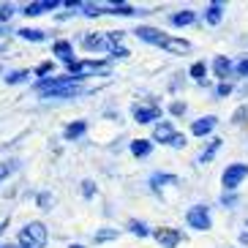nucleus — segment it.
I'll list each match as a JSON object with an SVG mask.
<instances>
[{
    "label": "nucleus",
    "mask_w": 248,
    "mask_h": 248,
    "mask_svg": "<svg viewBox=\"0 0 248 248\" xmlns=\"http://www.w3.org/2000/svg\"><path fill=\"white\" fill-rule=\"evenodd\" d=\"M36 90L46 98H71L82 93V82L74 77H52V79L36 82Z\"/></svg>",
    "instance_id": "1"
},
{
    "label": "nucleus",
    "mask_w": 248,
    "mask_h": 248,
    "mask_svg": "<svg viewBox=\"0 0 248 248\" xmlns=\"http://www.w3.org/2000/svg\"><path fill=\"white\" fill-rule=\"evenodd\" d=\"M134 33H137L142 41H147V44L164 46L167 52H175V55H183V52L191 49L188 41H183V38H172V36H164V33H161V30H155V28H145V25H139Z\"/></svg>",
    "instance_id": "2"
},
{
    "label": "nucleus",
    "mask_w": 248,
    "mask_h": 248,
    "mask_svg": "<svg viewBox=\"0 0 248 248\" xmlns=\"http://www.w3.org/2000/svg\"><path fill=\"white\" fill-rule=\"evenodd\" d=\"M46 246V226L41 221H33L19 232V248H44Z\"/></svg>",
    "instance_id": "3"
},
{
    "label": "nucleus",
    "mask_w": 248,
    "mask_h": 248,
    "mask_svg": "<svg viewBox=\"0 0 248 248\" xmlns=\"http://www.w3.org/2000/svg\"><path fill=\"white\" fill-rule=\"evenodd\" d=\"M66 68L74 79H82L90 74H109V63H101V60H71L66 63Z\"/></svg>",
    "instance_id": "4"
},
{
    "label": "nucleus",
    "mask_w": 248,
    "mask_h": 248,
    "mask_svg": "<svg viewBox=\"0 0 248 248\" xmlns=\"http://www.w3.org/2000/svg\"><path fill=\"white\" fill-rule=\"evenodd\" d=\"M153 139H158V142H167V145H172V147H183V145H186V137H180V134H175V128H172V123H167V120H161V123L155 125Z\"/></svg>",
    "instance_id": "5"
},
{
    "label": "nucleus",
    "mask_w": 248,
    "mask_h": 248,
    "mask_svg": "<svg viewBox=\"0 0 248 248\" xmlns=\"http://www.w3.org/2000/svg\"><path fill=\"white\" fill-rule=\"evenodd\" d=\"M186 221H188V226H194V229H202V232H207L210 229V210L204 207V204H194L188 210V216H186Z\"/></svg>",
    "instance_id": "6"
},
{
    "label": "nucleus",
    "mask_w": 248,
    "mask_h": 248,
    "mask_svg": "<svg viewBox=\"0 0 248 248\" xmlns=\"http://www.w3.org/2000/svg\"><path fill=\"white\" fill-rule=\"evenodd\" d=\"M246 177H248V167H246V164H232V167L224 169V186H226V188H237Z\"/></svg>",
    "instance_id": "7"
},
{
    "label": "nucleus",
    "mask_w": 248,
    "mask_h": 248,
    "mask_svg": "<svg viewBox=\"0 0 248 248\" xmlns=\"http://www.w3.org/2000/svg\"><path fill=\"white\" fill-rule=\"evenodd\" d=\"M153 237H155V243H158L161 248H175L177 243L183 240V234L177 232V229H172V226H161V229H155Z\"/></svg>",
    "instance_id": "8"
},
{
    "label": "nucleus",
    "mask_w": 248,
    "mask_h": 248,
    "mask_svg": "<svg viewBox=\"0 0 248 248\" xmlns=\"http://www.w3.org/2000/svg\"><path fill=\"white\" fill-rule=\"evenodd\" d=\"M158 117H161L158 104H137V107H134V120H137V123H153Z\"/></svg>",
    "instance_id": "9"
},
{
    "label": "nucleus",
    "mask_w": 248,
    "mask_h": 248,
    "mask_svg": "<svg viewBox=\"0 0 248 248\" xmlns=\"http://www.w3.org/2000/svg\"><path fill=\"white\" fill-rule=\"evenodd\" d=\"M55 8H58V0H41V3H28L22 14L25 16H38V14H44V11H55Z\"/></svg>",
    "instance_id": "10"
},
{
    "label": "nucleus",
    "mask_w": 248,
    "mask_h": 248,
    "mask_svg": "<svg viewBox=\"0 0 248 248\" xmlns=\"http://www.w3.org/2000/svg\"><path fill=\"white\" fill-rule=\"evenodd\" d=\"M216 123H218V117L207 115V117H202V120H197V123L191 125V134H194V137H204V134H210L213 128H216Z\"/></svg>",
    "instance_id": "11"
},
{
    "label": "nucleus",
    "mask_w": 248,
    "mask_h": 248,
    "mask_svg": "<svg viewBox=\"0 0 248 248\" xmlns=\"http://www.w3.org/2000/svg\"><path fill=\"white\" fill-rule=\"evenodd\" d=\"M52 52L58 55L60 60H66V63H71V55H74V46L68 44V41H55V46H52Z\"/></svg>",
    "instance_id": "12"
},
{
    "label": "nucleus",
    "mask_w": 248,
    "mask_h": 248,
    "mask_svg": "<svg viewBox=\"0 0 248 248\" xmlns=\"http://www.w3.org/2000/svg\"><path fill=\"white\" fill-rule=\"evenodd\" d=\"M150 150H153V142H147V139H137V142H131V153L137 155V158L150 155Z\"/></svg>",
    "instance_id": "13"
},
{
    "label": "nucleus",
    "mask_w": 248,
    "mask_h": 248,
    "mask_svg": "<svg viewBox=\"0 0 248 248\" xmlns=\"http://www.w3.org/2000/svg\"><path fill=\"white\" fill-rule=\"evenodd\" d=\"M221 16H224V8H221V3H213V6L207 8L204 19H207L210 25H218V22H221Z\"/></svg>",
    "instance_id": "14"
},
{
    "label": "nucleus",
    "mask_w": 248,
    "mask_h": 248,
    "mask_svg": "<svg viewBox=\"0 0 248 248\" xmlns=\"http://www.w3.org/2000/svg\"><path fill=\"white\" fill-rule=\"evenodd\" d=\"M85 128H88V125L82 123V120H79V123H71V125H66L63 137H66V139H79L82 134H85Z\"/></svg>",
    "instance_id": "15"
},
{
    "label": "nucleus",
    "mask_w": 248,
    "mask_h": 248,
    "mask_svg": "<svg viewBox=\"0 0 248 248\" xmlns=\"http://www.w3.org/2000/svg\"><path fill=\"white\" fill-rule=\"evenodd\" d=\"M19 36L25 38V41H44V30H33V28H22L19 30Z\"/></svg>",
    "instance_id": "16"
},
{
    "label": "nucleus",
    "mask_w": 248,
    "mask_h": 248,
    "mask_svg": "<svg viewBox=\"0 0 248 248\" xmlns=\"http://www.w3.org/2000/svg\"><path fill=\"white\" fill-rule=\"evenodd\" d=\"M194 19H197V14H194V11H183V14H175V16H172V25L183 28V25H191Z\"/></svg>",
    "instance_id": "17"
},
{
    "label": "nucleus",
    "mask_w": 248,
    "mask_h": 248,
    "mask_svg": "<svg viewBox=\"0 0 248 248\" xmlns=\"http://www.w3.org/2000/svg\"><path fill=\"white\" fill-rule=\"evenodd\" d=\"M213 68H216V74H218V77H224V79H226V74L232 71V63H229L226 58H216V63H213Z\"/></svg>",
    "instance_id": "18"
},
{
    "label": "nucleus",
    "mask_w": 248,
    "mask_h": 248,
    "mask_svg": "<svg viewBox=\"0 0 248 248\" xmlns=\"http://www.w3.org/2000/svg\"><path fill=\"white\" fill-rule=\"evenodd\" d=\"M109 14H120V16H134L137 14V8L134 6H125V3H115V6H112V11Z\"/></svg>",
    "instance_id": "19"
},
{
    "label": "nucleus",
    "mask_w": 248,
    "mask_h": 248,
    "mask_svg": "<svg viewBox=\"0 0 248 248\" xmlns=\"http://www.w3.org/2000/svg\"><path fill=\"white\" fill-rule=\"evenodd\" d=\"M218 147H221V139H213L210 147H207V150H204V153L199 155V161H202V164H204V161H210L213 155H216V150H218Z\"/></svg>",
    "instance_id": "20"
},
{
    "label": "nucleus",
    "mask_w": 248,
    "mask_h": 248,
    "mask_svg": "<svg viewBox=\"0 0 248 248\" xmlns=\"http://www.w3.org/2000/svg\"><path fill=\"white\" fill-rule=\"evenodd\" d=\"M25 79H30V71H14V74L6 77L8 85H19V82H25Z\"/></svg>",
    "instance_id": "21"
},
{
    "label": "nucleus",
    "mask_w": 248,
    "mask_h": 248,
    "mask_svg": "<svg viewBox=\"0 0 248 248\" xmlns=\"http://www.w3.org/2000/svg\"><path fill=\"white\" fill-rule=\"evenodd\" d=\"M177 177L175 175H153L150 177V186H153V188H161V183H175Z\"/></svg>",
    "instance_id": "22"
},
{
    "label": "nucleus",
    "mask_w": 248,
    "mask_h": 248,
    "mask_svg": "<svg viewBox=\"0 0 248 248\" xmlns=\"http://www.w3.org/2000/svg\"><path fill=\"white\" fill-rule=\"evenodd\" d=\"M204 71H207V68H204V63H202V60L191 66V77H194L197 82H204Z\"/></svg>",
    "instance_id": "23"
},
{
    "label": "nucleus",
    "mask_w": 248,
    "mask_h": 248,
    "mask_svg": "<svg viewBox=\"0 0 248 248\" xmlns=\"http://www.w3.org/2000/svg\"><path fill=\"white\" fill-rule=\"evenodd\" d=\"M112 237H117V229H101V232H95V243H107Z\"/></svg>",
    "instance_id": "24"
},
{
    "label": "nucleus",
    "mask_w": 248,
    "mask_h": 248,
    "mask_svg": "<svg viewBox=\"0 0 248 248\" xmlns=\"http://www.w3.org/2000/svg\"><path fill=\"white\" fill-rule=\"evenodd\" d=\"M128 229H131L134 234H139V237H147V234H150V229H147L145 224H139V221H131V224H128Z\"/></svg>",
    "instance_id": "25"
},
{
    "label": "nucleus",
    "mask_w": 248,
    "mask_h": 248,
    "mask_svg": "<svg viewBox=\"0 0 248 248\" xmlns=\"http://www.w3.org/2000/svg\"><path fill=\"white\" fill-rule=\"evenodd\" d=\"M14 16V6H0V19L6 22V19H11Z\"/></svg>",
    "instance_id": "26"
},
{
    "label": "nucleus",
    "mask_w": 248,
    "mask_h": 248,
    "mask_svg": "<svg viewBox=\"0 0 248 248\" xmlns=\"http://www.w3.org/2000/svg\"><path fill=\"white\" fill-rule=\"evenodd\" d=\"M232 93V85H229V82H221L218 88H216V95H229Z\"/></svg>",
    "instance_id": "27"
},
{
    "label": "nucleus",
    "mask_w": 248,
    "mask_h": 248,
    "mask_svg": "<svg viewBox=\"0 0 248 248\" xmlns=\"http://www.w3.org/2000/svg\"><path fill=\"white\" fill-rule=\"evenodd\" d=\"M8 41H11V33H6V30H0V52L8 46Z\"/></svg>",
    "instance_id": "28"
},
{
    "label": "nucleus",
    "mask_w": 248,
    "mask_h": 248,
    "mask_svg": "<svg viewBox=\"0 0 248 248\" xmlns=\"http://www.w3.org/2000/svg\"><path fill=\"white\" fill-rule=\"evenodd\" d=\"M234 68H237V74H240V77H248V58L240 60V63H237Z\"/></svg>",
    "instance_id": "29"
},
{
    "label": "nucleus",
    "mask_w": 248,
    "mask_h": 248,
    "mask_svg": "<svg viewBox=\"0 0 248 248\" xmlns=\"http://www.w3.org/2000/svg\"><path fill=\"white\" fill-rule=\"evenodd\" d=\"M169 112H172V115H183V112H186V104L175 101V104H172V107H169Z\"/></svg>",
    "instance_id": "30"
},
{
    "label": "nucleus",
    "mask_w": 248,
    "mask_h": 248,
    "mask_svg": "<svg viewBox=\"0 0 248 248\" xmlns=\"http://www.w3.org/2000/svg\"><path fill=\"white\" fill-rule=\"evenodd\" d=\"M11 169H14L11 164H0V180H3V177H6L8 172H11Z\"/></svg>",
    "instance_id": "31"
},
{
    "label": "nucleus",
    "mask_w": 248,
    "mask_h": 248,
    "mask_svg": "<svg viewBox=\"0 0 248 248\" xmlns=\"http://www.w3.org/2000/svg\"><path fill=\"white\" fill-rule=\"evenodd\" d=\"M52 71V63H41V66L36 68V74H49Z\"/></svg>",
    "instance_id": "32"
},
{
    "label": "nucleus",
    "mask_w": 248,
    "mask_h": 248,
    "mask_svg": "<svg viewBox=\"0 0 248 248\" xmlns=\"http://www.w3.org/2000/svg\"><path fill=\"white\" fill-rule=\"evenodd\" d=\"M82 186H85V188H82V191H85V197H90V194H93V183H90V180H85Z\"/></svg>",
    "instance_id": "33"
},
{
    "label": "nucleus",
    "mask_w": 248,
    "mask_h": 248,
    "mask_svg": "<svg viewBox=\"0 0 248 248\" xmlns=\"http://www.w3.org/2000/svg\"><path fill=\"white\" fill-rule=\"evenodd\" d=\"M0 248H14V246H0Z\"/></svg>",
    "instance_id": "34"
},
{
    "label": "nucleus",
    "mask_w": 248,
    "mask_h": 248,
    "mask_svg": "<svg viewBox=\"0 0 248 248\" xmlns=\"http://www.w3.org/2000/svg\"><path fill=\"white\" fill-rule=\"evenodd\" d=\"M71 248H82V246H71Z\"/></svg>",
    "instance_id": "35"
}]
</instances>
